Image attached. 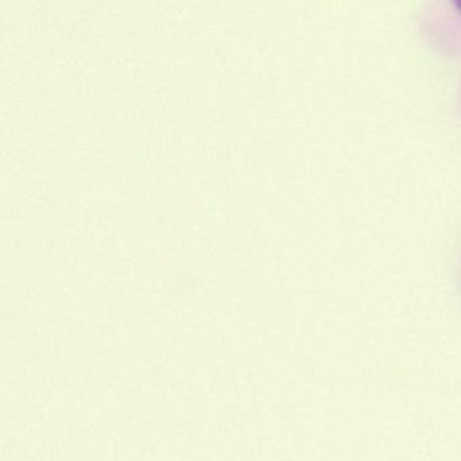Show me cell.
<instances>
[{"mask_svg":"<svg viewBox=\"0 0 461 461\" xmlns=\"http://www.w3.org/2000/svg\"><path fill=\"white\" fill-rule=\"evenodd\" d=\"M457 6H458V9H461V2H458Z\"/></svg>","mask_w":461,"mask_h":461,"instance_id":"1","label":"cell"}]
</instances>
